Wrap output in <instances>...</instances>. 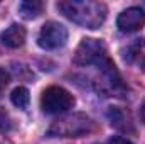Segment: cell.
I'll use <instances>...</instances> for the list:
<instances>
[{
  "label": "cell",
  "instance_id": "cell-1",
  "mask_svg": "<svg viewBox=\"0 0 145 144\" xmlns=\"http://www.w3.org/2000/svg\"><path fill=\"white\" fill-rule=\"evenodd\" d=\"M57 9L64 17L86 29H98L106 17V5L101 2H89V0L59 2Z\"/></svg>",
  "mask_w": 145,
  "mask_h": 144
},
{
  "label": "cell",
  "instance_id": "cell-2",
  "mask_svg": "<svg viewBox=\"0 0 145 144\" xmlns=\"http://www.w3.org/2000/svg\"><path fill=\"white\" fill-rule=\"evenodd\" d=\"M72 61L78 66H100V70L108 76L110 81H116L118 78L115 65L108 58L106 46L98 39H83L76 48Z\"/></svg>",
  "mask_w": 145,
  "mask_h": 144
},
{
  "label": "cell",
  "instance_id": "cell-3",
  "mask_svg": "<svg viewBox=\"0 0 145 144\" xmlns=\"http://www.w3.org/2000/svg\"><path fill=\"white\" fill-rule=\"evenodd\" d=\"M95 131V122L84 115V114H72L68 117L57 119L51 129L49 136H59V137H81Z\"/></svg>",
  "mask_w": 145,
  "mask_h": 144
},
{
  "label": "cell",
  "instance_id": "cell-4",
  "mask_svg": "<svg viewBox=\"0 0 145 144\" xmlns=\"http://www.w3.org/2000/svg\"><path fill=\"white\" fill-rule=\"evenodd\" d=\"M74 105V97L63 87H49L42 92L40 107L46 114H61Z\"/></svg>",
  "mask_w": 145,
  "mask_h": 144
},
{
  "label": "cell",
  "instance_id": "cell-5",
  "mask_svg": "<svg viewBox=\"0 0 145 144\" xmlns=\"http://www.w3.org/2000/svg\"><path fill=\"white\" fill-rule=\"evenodd\" d=\"M68 41V29L59 22H46L37 36V44L42 49H57Z\"/></svg>",
  "mask_w": 145,
  "mask_h": 144
},
{
  "label": "cell",
  "instance_id": "cell-6",
  "mask_svg": "<svg viewBox=\"0 0 145 144\" xmlns=\"http://www.w3.org/2000/svg\"><path fill=\"white\" fill-rule=\"evenodd\" d=\"M145 24V10L140 7H130L127 10H123L118 19H116V26L121 32H135L138 29H142Z\"/></svg>",
  "mask_w": 145,
  "mask_h": 144
},
{
  "label": "cell",
  "instance_id": "cell-7",
  "mask_svg": "<svg viewBox=\"0 0 145 144\" xmlns=\"http://www.w3.org/2000/svg\"><path fill=\"white\" fill-rule=\"evenodd\" d=\"M125 63L145 71V39H137L123 49Z\"/></svg>",
  "mask_w": 145,
  "mask_h": 144
},
{
  "label": "cell",
  "instance_id": "cell-8",
  "mask_svg": "<svg viewBox=\"0 0 145 144\" xmlns=\"http://www.w3.org/2000/svg\"><path fill=\"white\" fill-rule=\"evenodd\" d=\"M2 44L10 48V49H17L20 46H24L25 42V29L19 24H12L10 27H7L3 32H2Z\"/></svg>",
  "mask_w": 145,
  "mask_h": 144
},
{
  "label": "cell",
  "instance_id": "cell-9",
  "mask_svg": "<svg viewBox=\"0 0 145 144\" xmlns=\"http://www.w3.org/2000/svg\"><path fill=\"white\" fill-rule=\"evenodd\" d=\"M42 9H44V3L37 0H25L19 5V12L24 19H36L42 12Z\"/></svg>",
  "mask_w": 145,
  "mask_h": 144
},
{
  "label": "cell",
  "instance_id": "cell-10",
  "mask_svg": "<svg viewBox=\"0 0 145 144\" xmlns=\"http://www.w3.org/2000/svg\"><path fill=\"white\" fill-rule=\"evenodd\" d=\"M10 100L15 107L19 108H27L29 107V100H31V95H29V90L25 87H17L12 95H10Z\"/></svg>",
  "mask_w": 145,
  "mask_h": 144
},
{
  "label": "cell",
  "instance_id": "cell-11",
  "mask_svg": "<svg viewBox=\"0 0 145 144\" xmlns=\"http://www.w3.org/2000/svg\"><path fill=\"white\" fill-rule=\"evenodd\" d=\"M8 129H10V119L3 110H0V132H5Z\"/></svg>",
  "mask_w": 145,
  "mask_h": 144
},
{
  "label": "cell",
  "instance_id": "cell-12",
  "mask_svg": "<svg viewBox=\"0 0 145 144\" xmlns=\"http://www.w3.org/2000/svg\"><path fill=\"white\" fill-rule=\"evenodd\" d=\"M8 81H10V75L5 71L3 68H0V92L8 85Z\"/></svg>",
  "mask_w": 145,
  "mask_h": 144
},
{
  "label": "cell",
  "instance_id": "cell-13",
  "mask_svg": "<svg viewBox=\"0 0 145 144\" xmlns=\"http://www.w3.org/2000/svg\"><path fill=\"white\" fill-rule=\"evenodd\" d=\"M108 144H132L128 139H125V137H120V136H115V137H111L108 141Z\"/></svg>",
  "mask_w": 145,
  "mask_h": 144
},
{
  "label": "cell",
  "instance_id": "cell-14",
  "mask_svg": "<svg viewBox=\"0 0 145 144\" xmlns=\"http://www.w3.org/2000/svg\"><path fill=\"white\" fill-rule=\"evenodd\" d=\"M142 119L145 120V104H144V107H142Z\"/></svg>",
  "mask_w": 145,
  "mask_h": 144
}]
</instances>
